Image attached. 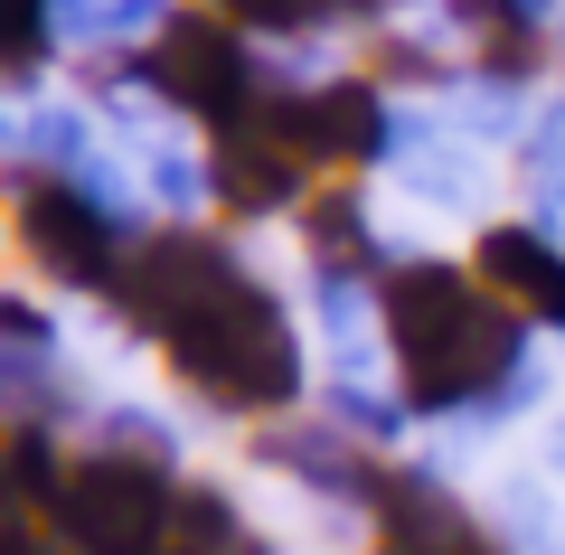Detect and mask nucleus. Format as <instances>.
I'll return each mask as SVG.
<instances>
[{
	"mask_svg": "<svg viewBox=\"0 0 565 555\" xmlns=\"http://www.w3.org/2000/svg\"><path fill=\"white\" fill-rule=\"evenodd\" d=\"M377 320H386V357L415 415H452L471 396H500L519 377V339L527 320L462 264H396L377 282Z\"/></svg>",
	"mask_w": 565,
	"mask_h": 555,
	"instance_id": "nucleus-1",
	"label": "nucleus"
},
{
	"mask_svg": "<svg viewBox=\"0 0 565 555\" xmlns=\"http://www.w3.org/2000/svg\"><path fill=\"white\" fill-rule=\"evenodd\" d=\"M161 349L207 405H226V415H282V405L302 396V330H292V311H282L255 274H236L217 301H199Z\"/></svg>",
	"mask_w": 565,
	"mask_h": 555,
	"instance_id": "nucleus-2",
	"label": "nucleus"
},
{
	"mask_svg": "<svg viewBox=\"0 0 565 555\" xmlns=\"http://www.w3.org/2000/svg\"><path fill=\"white\" fill-rule=\"evenodd\" d=\"M47 517L76 555H161L180 527V490H170L161 452H85L57 471Z\"/></svg>",
	"mask_w": 565,
	"mask_h": 555,
	"instance_id": "nucleus-3",
	"label": "nucleus"
},
{
	"mask_svg": "<svg viewBox=\"0 0 565 555\" xmlns=\"http://www.w3.org/2000/svg\"><path fill=\"white\" fill-rule=\"evenodd\" d=\"M10 236H20V255L39 264L47 282H66V292H114L122 282V217L104 199H85L76 179L57 170H20V199H10Z\"/></svg>",
	"mask_w": 565,
	"mask_h": 555,
	"instance_id": "nucleus-4",
	"label": "nucleus"
},
{
	"mask_svg": "<svg viewBox=\"0 0 565 555\" xmlns=\"http://www.w3.org/2000/svg\"><path fill=\"white\" fill-rule=\"evenodd\" d=\"M141 85L161 104H180V114H199L207 132H236V122H255L264 114V95H255V57H245V39H236V20L226 10H180V20L161 29V47L141 57Z\"/></svg>",
	"mask_w": 565,
	"mask_h": 555,
	"instance_id": "nucleus-5",
	"label": "nucleus"
},
{
	"mask_svg": "<svg viewBox=\"0 0 565 555\" xmlns=\"http://www.w3.org/2000/svg\"><path fill=\"white\" fill-rule=\"evenodd\" d=\"M245 264L226 255L217 236H199V226H170V236H151V245H132V264H122V282H114V301H122V320L132 330H151V339H170L199 301H217L226 282H236Z\"/></svg>",
	"mask_w": 565,
	"mask_h": 555,
	"instance_id": "nucleus-6",
	"label": "nucleus"
},
{
	"mask_svg": "<svg viewBox=\"0 0 565 555\" xmlns=\"http://www.w3.org/2000/svg\"><path fill=\"white\" fill-rule=\"evenodd\" d=\"M264 122H274L311 170H359V160H377L386 141H396V132H386V95H377V85H359V76L311 85V95H274V104H264Z\"/></svg>",
	"mask_w": 565,
	"mask_h": 555,
	"instance_id": "nucleus-7",
	"label": "nucleus"
},
{
	"mask_svg": "<svg viewBox=\"0 0 565 555\" xmlns=\"http://www.w3.org/2000/svg\"><path fill=\"white\" fill-rule=\"evenodd\" d=\"M207 199H217L226 217H282V207H311V160L255 114V122H236V132H217V151H207Z\"/></svg>",
	"mask_w": 565,
	"mask_h": 555,
	"instance_id": "nucleus-8",
	"label": "nucleus"
},
{
	"mask_svg": "<svg viewBox=\"0 0 565 555\" xmlns=\"http://www.w3.org/2000/svg\"><path fill=\"white\" fill-rule=\"evenodd\" d=\"M471 274H481L519 320L565 330V255H556V236H546V226H490V236L471 245Z\"/></svg>",
	"mask_w": 565,
	"mask_h": 555,
	"instance_id": "nucleus-9",
	"label": "nucleus"
},
{
	"mask_svg": "<svg viewBox=\"0 0 565 555\" xmlns=\"http://www.w3.org/2000/svg\"><path fill=\"white\" fill-rule=\"evenodd\" d=\"M377 555H490L452 499H434L424 480H386L377 490Z\"/></svg>",
	"mask_w": 565,
	"mask_h": 555,
	"instance_id": "nucleus-10",
	"label": "nucleus"
},
{
	"mask_svg": "<svg viewBox=\"0 0 565 555\" xmlns=\"http://www.w3.org/2000/svg\"><path fill=\"white\" fill-rule=\"evenodd\" d=\"M161 555H264V546H255V527H245L217 490H180V527H170Z\"/></svg>",
	"mask_w": 565,
	"mask_h": 555,
	"instance_id": "nucleus-11",
	"label": "nucleus"
},
{
	"mask_svg": "<svg viewBox=\"0 0 565 555\" xmlns=\"http://www.w3.org/2000/svg\"><path fill=\"white\" fill-rule=\"evenodd\" d=\"M226 10L236 29H264V39H302V29H340V20H367L377 0H207Z\"/></svg>",
	"mask_w": 565,
	"mask_h": 555,
	"instance_id": "nucleus-12",
	"label": "nucleus"
},
{
	"mask_svg": "<svg viewBox=\"0 0 565 555\" xmlns=\"http://www.w3.org/2000/svg\"><path fill=\"white\" fill-rule=\"evenodd\" d=\"M527 170H537V199H546V207H565V122H556V132H537Z\"/></svg>",
	"mask_w": 565,
	"mask_h": 555,
	"instance_id": "nucleus-13",
	"label": "nucleus"
},
{
	"mask_svg": "<svg viewBox=\"0 0 565 555\" xmlns=\"http://www.w3.org/2000/svg\"><path fill=\"white\" fill-rule=\"evenodd\" d=\"M527 10H546V0H527Z\"/></svg>",
	"mask_w": 565,
	"mask_h": 555,
	"instance_id": "nucleus-14",
	"label": "nucleus"
}]
</instances>
